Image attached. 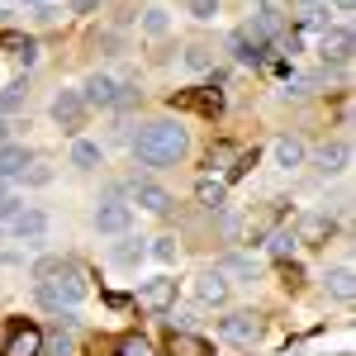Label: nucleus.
<instances>
[{"mask_svg":"<svg viewBox=\"0 0 356 356\" xmlns=\"http://www.w3.org/2000/svg\"><path fill=\"white\" fill-rule=\"evenodd\" d=\"M186 147H191V138H186L181 124H171V119L143 124V134L134 138V157L143 166H176L186 157Z\"/></svg>","mask_w":356,"mask_h":356,"instance_id":"nucleus-1","label":"nucleus"},{"mask_svg":"<svg viewBox=\"0 0 356 356\" xmlns=\"http://www.w3.org/2000/svg\"><path fill=\"white\" fill-rule=\"evenodd\" d=\"M33 295H38V304H43V309L62 314V309H76V304L86 300V280H81V271L67 261V266H62L57 275L38 280V285H33Z\"/></svg>","mask_w":356,"mask_h":356,"instance_id":"nucleus-2","label":"nucleus"},{"mask_svg":"<svg viewBox=\"0 0 356 356\" xmlns=\"http://www.w3.org/2000/svg\"><path fill=\"white\" fill-rule=\"evenodd\" d=\"M219 332L233 347H252V342L261 337V314H257V309H238V314L219 318Z\"/></svg>","mask_w":356,"mask_h":356,"instance_id":"nucleus-3","label":"nucleus"},{"mask_svg":"<svg viewBox=\"0 0 356 356\" xmlns=\"http://www.w3.org/2000/svg\"><path fill=\"white\" fill-rule=\"evenodd\" d=\"M129 223H134V204H124L119 195H110V200L95 204V233H114V238H124Z\"/></svg>","mask_w":356,"mask_h":356,"instance_id":"nucleus-4","label":"nucleus"},{"mask_svg":"<svg viewBox=\"0 0 356 356\" xmlns=\"http://www.w3.org/2000/svg\"><path fill=\"white\" fill-rule=\"evenodd\" d=\"M86 100H81V90H57L53 95V119H57V129H67V134H81L86 129Z\"/></svg>","mask_w":356,"mask_h":356,"instance_id":"nucleus-5","label":"nucleus"},{"mask_svg":"<svg viewBox=\"0 0 356 356\" xmlns=\"http://www.w3.org/2000/svg\"><path fill=\"white\" fill-rule=\"evenodd\" d=\"M81 100H86V110H114L119 81H114L110 72H90V76L81 81Z\"/></svg>","mask_w":356,"mask_h":356,"instance_id":"nucleus-6","label":"nucleus"},{"mask_svg":"<svg viewBox=\"0 0 356 356\" xmlns=\"http://www.w3.org/2000/svg\"><path fill=\"white\" fill-rule=\"evenodd\" d=\"M0 356H43V332L33 328V323H10V337H5V347Z\"/></svg>","mask_w":356,"mask_h":356,"instance_id":"nucleus-7","label":"nucleus"},{"mask_svg":"<svg viewBox=\"0 0 356 356\" xmlns=\"http://www.w3.org/2000/svg\"><path fill=\"white\" fill-rule=\"evenodd\" d=\"M318 53H323L328 67H347V62H352V29L347 24L323 29V33H318Z\"/></svg>","mask_w":356,"mask_h":356,"instance_id":"nucleus-8","label":"nucleus"},{"mask_svg":"<svg viewBox=\"0 0 356 356\" xmlns=\"http://www.w3.org/2000/svg\"><path fill=\"white\" fill-rule=\"evenodd\" d=\"M243 33L252 38V43H261V48H271L275 38L285 33V19H280V10H271V5H266V10H257V15H252V19L243 24Z\"/></svg>","mask_w":356,"mask_h":356,"instance_id":"nucleus-9","label":"nucleus"},{"mask_svg":"<svg viewBox=\"0 0 356 356\" xmlns=\"http://www.w3.org/2000/svg\"><path fill=\"white\" fill-rule=\"evenodd\" d=\"M48 209H19L15 219H10V228H15V238H24V243H38L43 233H48Z\"/></svg>","mask_w":356,"mask_h":356,"instance_id":"nucleus-10","label":"nucleus"},{"mask_svg":"<svg viewBox=\"0 0 356 356\" xmlns=\"http://www.w3.org/2000/svg\"><path fill=\"white\" fill-rule=\"evenodd\" d=\"M214 271L233 285V280H257V261L252 257H243V252H228V257H219V266Z\"/></svg>","mask_w":356,"mask_h":356,"instance_id":"nucleus-11","label":"nucleus"},{"mask_svg":"<svg viewBox=\"0 0 356 356\" xmlns=\"http://www.w3.org/2000/svg\"><path fill=\"white\" fill-rule=\"evenodd\" d=\"M271 157H275V166H285V171H295V166H304V157H309V147H304L300 138H275V147H271Z\"/></svg>","mask_w":356,"mask_h":356,"instance_id":"nucleus-12","label":"nucleus"},{"mask_svg":"<svg viewBox=\"0 0 356 356\" xmlns=\"http://www.w3.org/2000/svg\"><path fill=\"white\" fill-rule=\"evenodd\" d=\"M171 300H176V280H147V285L138 290V304H143V309H166Z\"/></svg>","mask_w":356,"mask_h":356,"instance_id":"nucleus-13","label":"nucleus"},{"mask_svg":"<svg viewBox=\"0 0 356 356\" xmlns=\"http://www.w3.org/2000/svg\"><path fill=\"white\" fill-rule=\"evenodd\" d=\"M72 166H76V171H95V166H105V147L90 143V138H76V143H72Z\"/></svg>","mask_w":356,"mask_h":356,"instance_id":"nucleus-14","label":"nucleus"},{"mask_svg":"<svg viewBox=\"0 0 356 356\" xmlns=\"http://www.w3.org/2000/svg\"><path fill=\"white\" fill-rule=\"evenodd\" d=\"M134 200L147 209V214H166V209H171V195H166L162 186H152V181H138V186H134Z\"/></svg>","mask_w":356,"mask_h":356,"instance_id":"nucleus-15","label":"nucleus"},{"mask_svg":"<svg viewBox=\"0 0 356 356\" xmlns=\"http://www.w3.org/2000/svg\"><path fill=\"white\" fill-rule=\"evenodd\" d=\"M29 162H33V157H29V147H19V143H0V181L19 176Z\"/></svg>","mask_w":356,"mask_h":356,"instance_id":"nucleus-16","label":"nucleus"},{"mask_svg":"<svg viewBox=\"0 0 356 356\" xmlns=\"http://www.w3.org/2000/svg\"><path fill=\"white\" fill-rule=\"evenodd\" d=\"M195 295H200V304H223L228 300V280H223L219 271H204L195 280Z\"/></svg>","mask_w":356,"mask_h":356,"instance_id":"nucleus-17","label":"nucleus"},{"mask_svg":"<svg viewBox=\"0 0 356 356\" xmlns=\"http://www.w3.org/2000/svg\"><path fill=\"white\" fill-rule=\"evenodd\" d=\"M328 238H332V219H328V214H309V219H304V228L295 233V243H309V247L328 243Z\"/></svg>","mask_w":356,"mask_h":356,"instance_id":"nucleus-18","label":"nucleus"},{"mask_svg":"<svg viewBox=\"0 0 356 356\" xmlns=\"http://www.w3.org/2000/svg\"><path fill=\"white\" fill-rule=\"evenodd\" d=\"M347 162H352V147H347V143H332V147L318 152V171H323V176H342Z\"/></svg>","mask_w":356,"mask_h":356,"instance_id":"nucleus-19","label":"nucleus"},{"mask_svg":"<svg viewBox=\"0 0 356 356\" xmlns=\"http://www.w3.org/2000/svg\"><path fill=\"white\" fill-rule=\"evenodd\" d=\"M195 200H200L204 209H214V214H219L223 204H228V186H223V181H209V176H204V181L195 186Z\"/></svg>","mask_w":356,"mask_h":356,"instance_id":"nucleus-20","label":"nucleus"},{"mask_svg":"<svg viewBox=\"0 0 356 356\" xmlns=\"http://www.w3.org/2000/svg\"><path fill=\"white\" fill-rule=\"evenodd\" d=\"M323 285H328V295H332V300H342V304H347V300L356 295V285H352V266H332V271L323 275Z\"/></svg>","mask_w":356,"mask_h":356,"instance_id":"nucleus-21","label":"nucleus"},{"mask_svg":"<svg viewBox=\"0 0 356 356\" xmlns=\"http://www.w3.org/2000/svg\"><path fill=\"white\" fill-rule=\"evenodd\" d=\"M233 57H238L243 67H261V62H266V48H261V43H252L243 29H238V33H233Z\"/></svg>","mask_w":356,"mask_h":356,"instance_id":"nucleus-22","label":"nucleus"},{"mask_svg":"<svg viewBox=\"0 0 356 356\" xmlns=\"http://www.w3.org/2000/svg\"><path fill=\"white\" fill-rule=\"evenodd\" d=\"M24 105H29V81H10L5 90H0V119L15 114V110H24Z\"/></svg>","mask_w":356,"mask_h":356,"instance_id":"nucleus-23","label":"nucleus"},{"mask_svg":"<svg viewBox=\"0 0 356 356\" xmlns=\"http://www.w3.org/2000/svg\"><path fill=\"white\" fill-rule=\"evenodd\" d=\"M300 29H309V33L332 29V10H328V5H304V10H300Z\"/></svg>","mask_w":356,"mask_h":356,"instance_id":"nucleus-24","label":"nucleus"},{"mask_svg":"<svg viewBox=\"0 0 356 356\" xmlns=\"http://www.w3.org/2000/svg\"><path fill=\"white\" fill-rule=\"evenodd\" d=\"M171 105H181V110H200V114H219V90L214 95H171Z\"/></svg>","mask_w":356,"mask_h":356,"instance_id":"nucleus-25","label":"nucleus"},{"mask_svg":"<svg viewBox=\"0 0 356 356\" xmlns=\"http://www.w3.org/2000/svg\"><path fill=\"white\" fill-rule=\"evenodd\" d=\"M0 43H5V48H10V53L19 57V62H24V67H33V62H38V43H33V38H19V33H5V38H0Z\"/></svg>","mask_w":356,"mask_h":356,"instance_id":"nucleus-26","label":"nucleus"},{"mask_svg":"<svg viewBox=\"0 0 356 356\" xmlns=\"http://www.w3.org/2000/svg\"><path fill=\"white\" fill-rule=\"evenodd\" d=\"M143 252H147L143 238H129V233H124V243L114 247V266H138V261H143Z\"/></svg>","mask_w":356,"mask_h":356,"instance_id":"nucleus-27","label":"nucleus"},{"mask_svg":"<svg viewBox=\"0 0 356 356\" xmlns=\"http://www.w3.org/2000/svg\"><path fill=\"white\" fill-rule=\"evenodd\" d=\"M166 29H171V19H166L162 5H152V10H143V33H152V38H162Z\"/></svg>","mask_w":356,"mask_h":356,"instance_id":"nucleus-28","label":"nucleus"},{"mask_svg":"<svg viewBox=\"0 0 356 356\" xmlns=\"http://www.w3.org/2000/svg\"><path fill=\"white\" fill-rule=\"evenodd\" d=\"M19 209H24V200L10 191V181H0V219H15Z\"/></svg>","mask_w":356,"mask_h":356,"instance_id":"nucleus-29","label":"nucleus"},{"mask_svg":"<svg viewBox=\"0 0 356 356\" xmlns=\"http://www.w3.org/2000/svg\"><path fill=\"white\" fill-rule=\"evenodd\" d=\"M186 67H191V72H214V53L195 43V48H186Z\"/></svg>","mask_w":356,"mask_h":356,"instance_id":"nucleus-30","label":"nucleus"},{"mask_svg":"<svg viewBox=\"0 0 356 356\" xmlns=\"http://www.w3.org/2000/svg\"><path fill=\"white\" fill-rule=\"evenodd\" d=\"M323 76H285V95H314Z\"/></svg>","mask_w":356,"mask_h":356,"instance_id":"nucleus-31","label":"nucleus"},{"mask_svg":"<svg viewBox=\"0 0 356 356\" xmlns=\"http://www.w3.org/2000/svg\"><path fill=\"white\" fill-rule=\"evenodd\" d=\"M62 266H67V257H38V261H33V280H48V275H57Z\"/></svg>","mask_w":356,"mask_h":356,"instance_id":"nucleus-32","label":"nucleus"},{"mask_svg":"<svg viewBox=\"0 0 356 356\" xmlns=\"http://www.w3.org/2000/svg\"><path fill=\"white\" fill-rule=\"evenodd\" d=\"M152 257H157V261H166V266H171V261H176V257H181V247H176V238H157V243H152Z\"/></svg>","mask_w":356,"mask_h":356,"instance_id":"nucleus-33","label":"nucleus"},{"mask_svg":"<svg viewBox=\"0 0 356 356\" xmlns=\"http://www.w3.org/2000/svg\"><path fill=\"white\" fill-rule=\"evenodd\" d=\"M119 356H152V342L147 337H124L119 342Z\"/></svg>","mask_w":356,"mask_h":356,"instance_id":"nucleus-34","label":"nucleus"},{"mask_svg":"<svg viewBox=\"0 0 356 356\" xmlns=\"http://www.w3.org/2000/svg\"><path fill=\"white\" fill-rule=\"evenodd\" d=\"M19 176H24V186H48V181H53V166L29 162V171H19Z\"/></svg>","mask_w":356,"mask_h":356,"instance_id":"nucleus-35","label":"nucleus"},{"mask_svg":"<svg viewBox=\"0 0 356 356\" xmlns=\"http://www.w3.org/2000/svg\"><path fill=\"white\" fill-rule=\"evenodd\" d=\"M275 252V257H285V252H290V247H295V233H290V228H275L271 233V243H266Z\"/></svg>","mask_w":356,"mask_h":356,"instance_id":"nucleus-36","label":"nucleus"},{"mask_svg":"<svg viewBox=\"0 0 356 356\" xmlns=\"http://www.w3.org/2000/svg\"><path fill=\"white\" fill-rule=\"evenodd\" d=\"M186 10H191L195 19H214L219 15V0H186Z\"/></svg>","mask_w":356,"mask_h":356,"instance_id":"nucleus-37","label":"nucleus"},{"mask_svg":"<svg viewBox=\"0 0 356 356\" xmlns=\"http://www.w3.org/2000/svg\"><path fill=\"white\" fill-rule=\"evenodd\" d=\"M176 347L191 352V356H204V342H200V337H176Z\"/></svg>","mask_w":356,"mask_h":356,"instance_id":"nucleus-38","label":"nucleus"},{"mask_svg":"<svg viewBox=\"0 0 356 356\" xmlns=\"http://www.w3.org/2000/svg\"><path fill=\"white\" fill-rule=\"evenodd\" d=\"M15 10H19V0H0V19H10Z\"/></svg>","mask_w":356,"mask_h":356,"instance_id":"nucleus-39","label":"nucleus"},{"mask_svg":"<svg viewBox=\"0 0 356 356\" xmlns=\"http://www.w3.org/2000/svg\"><path fill=\"white\" fill-rule=\"evenodd\" d=\"M95 5H100V0H72V10H76V15H86V10H95Z\"/></svg>","mask_w":356,"mask_h":356,"instance_id":"nucleus-40","label":"nucleus"},{"mask_svg":"<svg viewBox=\"0 0 356 356\" xmlns=\"http://www.w3.org/2000/svg\"><path fill=\"white\" fill-rule=\"evenodd\" d=\"M332 5H337V15H352V5H356V0H332Z\"/></svg>","mask_w":356,"mask_h":356,"instance_id":"nucleus-41","label":"nucleus"},{"mask_svg":"<svg viewBox=\"0 0 356 356\" xmlns=\"http://www.w3.org/2000/svg\"><path fill=\"white\" fill-rule=\"evenodd\" d=\"M24 5H53V0H24Z\"/></svg>","mask_w":356,"mask_h":356,"instance_id":"nucleus-42","label":"nucleus"},{"mask_svg":"<svg viewBox=\"0 0 356 356\" xmlns=\"http://www.w3.org/2000/svg\"><path fill=\"white\" fill-rule=\"evenodd\" d=\"M5 134H10V129H5V119H0V143H5Z\"/></svg>","mask_w":356,"mask_h":356,"instance_id":"nucleus-43","label":"nucleus"},{"mask_svg":"<svg viewBox=\"0 0 356 356\" xmlns=\"http://www.w3.org/2000/svg\"><path fill=\"white\" fill-rule=\"evenodd\" d=\"M300 5H318V0H300Z\"/></svg>","mask_w":356,"mask_h":356,"instance_id":"nucleus-44","label":"nucleus"}]
</instances>
